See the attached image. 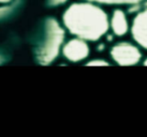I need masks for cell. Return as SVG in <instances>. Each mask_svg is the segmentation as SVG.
<instances>
[{
	"instance_id": "6da1fadb",
	"label": "cell",
	"mask_w": 147,
	"mask_h": 137,
	"mask_svg": "<svg viewBox=\"0 0 147 137\" xmlns=\"http://www.w3.org/2000/svg\"><path fill=\"white\" fill-rule=\"evenodd\" d=\"M65 28L71 34L86 41L96 42L110 29L107 13L90 1L74 2L62 14Z\"/></svg>"
},
{
	"instance_id": "7a4b0ae2",
	"label": "cell",
	"mask_w": 147,
	"mask_h": 137,
	"mask_svg": "<svg viewBox=\"0 0 147 137\" xmlns=\"http://www.w3.org/2000/svg\"><path fill=\"white\" fill-rule=\"evenodd\" d=\"M65 40V30L58 24V21L51 18L47 20L45 26V36L42 42L38 59L41 63H51L58 56Z\"/></svg>"
},
{
	"instance_id": "3957f363",
	"label": "cell",
	"mask_w": 147,
	"mask_h": 137,
	"mask_svg": "<svg viewBox=\"0 0 147 137\" xmlns=\"http://www.w3.org/2000/svg\"><path fill=\"white\" fill-rule=\"evenodd\" d=\"M112 59L119 65L130 66L138 64L142 59V52L136 45L130 42H119L111 48Z\"/></svg>"
},
{
	"instance_id": "277c9868",
	"label": "cell",
	"mask_w": 147,
	"mask_h": 137,
	"mask_svg": "<svg viewBox=\"0 0 147 137\" xmlns=\"http://www.w3.org/2000/svg\"><path fill=\"white\" fill-rule=\"evenodd\" d=\"M62 55L70 62L85 60L90 54V47L87 41L81 38H73L62 45Z\"/></svg>"
},
{
	"instance_id": "5b68a950",
	"label": "cell",
	"mask_w": 147,
	"mask_h": 137,
	"mask_svg": "<svg viewBox=\"0 0 147 137\" xmlns=\"http://www.w3.org/2000/svg\"><path fill=\"white\" fill-rule=\"evenodd\" d=\"M130 31L135 43L147 49V9L140 12L133 18Z\"/></svg>"
},
{
	"instance_id": "8992f818",
	"label": "cell",
	"mask_w": 147,
	"mask_h": 137,
	"mask_svg": "<svg viewBox=\"0 0 147 137\" xmlns=\"http://www.w3.org/2000/svg\"><path fill=\"white\" fill-rule=\"evenodd\" d=\"M110 28L117 36H123L128 33L130 25L127 18L126 12L121 9H115L113 11L110 18Z\"/></svg>"
},
{
	"instance_id": "52a82bcc",
	"label": "cell",
	"mask_w": 147,
	"mask_h": 137,
	"mask_svg": "<svg viewBox=\"0 0 147 137\" xmlns=\"http://www.w3.org/2000/svg\"><path fill=\"white\" fill-rule=\"evenodd\" d=\"M100 4H138L143 0H85Z\"/></svg>"
},
{
	"instance_id": "ba28073f",
	"label": "cell",
	"mask_w": 147,
	"mask_h": 137,
	"mask_svg": "<svg viewBox=\"0 0 147 137\" xmlns=\"http://www.w3.org/2000/svg\"><path fill=\"white\" fill-rule=\"evenodd\" d=\"M86 65H89V66H107V65H110V63L104 59H94V60L88 61L86 63Z\"/></svg>"
},
{
	"instance_id": "9c48e42d",
	"label": "cell",
	"mask_w": 147,
	"mask_h": 137,
	"mask_svg": "<svg viewBox=\"0 0 147 137\" xmlns=\"http://www.w3.org/2000/svg\"><path fill=\"white\" fill-rule=\"evenodd\" d=\"M68 0H49V4L51 5H60V4L65 3Z\"/></svg>"
},
{
	"instance_id": "30bf717a",
	"label": "cell",
	"mask_w": 147,
	"mask_h": 137,
	"mask_svg": "<svg viewBox=\"0 0 147 137\" xmlns=\"http://www.w3.org/2000/svg\"><path fill=\"white\" fill-rule=\"evenodd\" d=\"M13 0H0V3L1 4H8L10 2H12Z\"/></svg>"
},
{
	"instance_id": "8fae6325",
	"label": "cell",
	"mask_w": 147,
	"mask_h": 137,
	"mask_svg": "<svg viewBox=\"0 0 147 137\" xmlns=\"http://www.w3.org/2000/svg\"><path fill=\"white\" fill-rule=\"evenodd\" d=\"M144 65H146V66H147V58L144 60Z\"/></svg>"
}]
</instances>
